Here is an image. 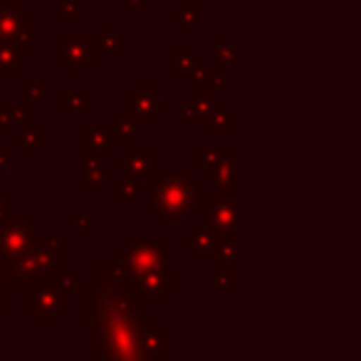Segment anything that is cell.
<instances>
[{
	"instance_id": "6da1fadb",
	"label": "cell",
	"mask_w": 361,
	"mask_h": 361,
	"mask_svg": "<svg viewBox=\"0 0 361 361\" xmlns=\"http://www.w3.org/2000/svg\"><path fill=\"white\" fill-rule=\"evenodd\" d=\"M80 324L92 329V359H144L146 302L116 285H82Z\"/></svg>"
},
{
	"instance_id": "7a4b0ae2",
	"label": "cell",
	"mask_w": 361,
	"mask_h": 361,
	"mask_svg": "<svg viewBox=\"0 0 361 361\" xmlns=\"http://www.w3.org/2000/svg\"><path fill=\"white\" fill-rule=\"evenodd\" d=\"M70 240L67 238H32L30 247L23 255L0 260V287L8 295L25 292L42 280H57L67 270Z\"/></svg>"
},
{
	"instance_id": "3957f363",
	"label": "cell",
	"mask_w": 361,
	"mask_h": 361,
	"mask_svg": "<svg viewBox=\"0 0 361 361\" xmlns=\"http://www.w3.org/2000/svg\"><path fill=\"white\" fill-rule=\"evenodd\" d=\"M151 203L146 211L159 218V226H178L186 213H203L208 191L191 171H156L151 176Z\"/></svg>"
},
{
	"instance_id": "277c9868",
	"label": "cell",
	"mask_w": 361,
	"mask_h": 361,
	"mask_svg": "<svg viewBox=\"0 0 361 361\" xmlns=\"http://www.w3.org/2000/svg\"><path fill=\"white\" fill-rule=\"evenodd\" d=\"M23 312L35 322V326H57L70 312V292L57 280H42L23 292Z\"/></svg>"
},
{
	"instance_id": "5b68a950",
	"label": "cell",
	"mask_w": 361,
	"mask_h": 361,
	"mask_svg": "<svg viewBox=\"0 0 361 361\" xmlns=\"http://www.w3.org/2000/svg\"><path fill=\"white\" fill-rule=\"evenodd\" d=\"M57 62L72 80H80L82 70L102 67L99 35H60L57 37Z\"/></svg>"
},
{
	"instance_id": "8992f818",
	"label": "cell",
	"mask_w": 361,
	"mask_h": 361,
	"mask_svg": "<svg viewBox=\"0 0 361 361\" xmlns=\"http://www.w3.org/2000/svg\"><path fill=\"white\" fill-rule=\"evenodd\" d=\"M114 257L124 260L134 277L149 275L156 270H166L169 267V238H159V240H141V238H126L124 247H116Z\"/></svg>"
},
{
	"instance_id": "52a82bcc",
	"label": "cell",
	"mask_w": 361,
	"mask_h": 361,
	"mask_svg": "<svg viewBox=\"0 0 361 361\" xmlns=\"http://www.w3.org/2000/svg\"><path fill=\"white\" fill-rule=\"evenodd\" d=\"M35 238V216L23 213V216H8L0 226V260L18 257L30 247Z\"/></svg>"
},
{
	"instance_id": "ba28073f",
	"label": "cell",
	"mask_w": 361,
	"mask_h": 361,
	"mask_svg": "<svg viewBox=\"0 0 361 361\" xmlns=\"http://www.w3.org/2000/svg\"><path fill=\"white\" fill-rule=\"evenodd\" d=\"M206 228L213 233H218L221 238L235 235L238 231V206H235V193H208L206 208Z\"/></svg>"
},
{
	"instance_id": "9c48e42d",
	"label": "cell",
	"mask_w": 361,
	"mask_h": 361,
	"mask_svg": "<svg viewBox=\"0 0 361 361\" xmlns=\"http://www.w3.org/2000/svg\"><path fill=\"white\" fill-rule=\"evenodd\" d=\"M136 287L146 305H169L171 295L180 290V275L173 270H156L136 277Z\"/></svg>"
},
{
	"instance_id": "30bf717a",
	"label": "cell",
	"mask_w": 361,
	"mask_h": 361,
	"mask_svg": "<svg viewBox=\"0 0 361 361\" xmlns=\"http://www.w3.org/2000/svg\"><path fill=\"white\" fill-rule=\"evenodd\" d=\"M111 169L124 171V176H131V178L141 180V183L149 188L151 176L159 171V149H156V146H149V149L134 146V149L124 151L121 159H114Z\"/></svg>"
},
{
	"instance_id": "8fae6325",
	"label": "cell",
	"mask_w": 361,
	"mask_h": 361,
	"mask_svg": "<svg viewBox=\"0 0 361 361\" xmlns=\"http://www.w3.org/2000/svg\"><path fill=\"white\" fill-rule=\"evenodd\" d=\"M156 92L149 90H129L124 94V114L129 116L134 124H146V126H154L159 121L161 114L169 111V104L166 102H156Z\"/></svg>"
},
{
	"instance_id": "7c38bea8",
	"label": "cell",
	"mask_w": 361,
	"mask_h": 361,
	"mask_svg": "<svg viewBox=\"0 0 361 361\" xmlns=\"http://www.w3.org/2000/svg\"><path fill=\"white\" fill-rule=\"evenodd\" d=\"M82 161H109L114 154L109 126H82L80 131Z\"/></svg>"
},
{
	"instance_id": "4fadbf2b",
	"label": "cell",
	"mask_w": 361,
	"mask_h": 361,
	"mask_svg": "<svg viewBox=\"0 0 361 361\" xmlns=\"http://www.w3.org/2000/svg\"><path fill=\"white\" fill-rule=\"evenodd\" d=\"M235 169H238V151L226 149L223 161H218L213 169L203 171V180L213 183L216 191L221 193H235Z\"/></svg>"
},
{
	"instance_id": "5bb4252c",
	"label": "cell",
	"mask_w": 361,
	"mask_h": 361,
	"mask_svg": "<svg viewBox=\"0 0 361 361\" xmlns=\"http://www.w3.org/2000/svg\"><path fill=\"white\" fill-rule=\"evenodd\" d=\"M226 109V104L213 99V92H193V99L180 106V119L188 124H206L213 114Z\"/></svg>"
},
{
	"instance_id": "9a60e30c",
	"label": "cell",
	"mask_w": 361,
	"mask_h": 361,
	"mask_svg": "<svg viewBox=\"0 0 361 361\" xmlns=\"http://www.w3.org/2000/svg\"><path fill=\"white\" fill-rule=\"evenodd\" d=\"M223 238L218 235V233L208 231L206 226L203 228H196V231H191L188 235L180 238V245L186 247V250H191V255L196 257V260H213V255H216L218 250V243H221Z\"/></svg>"
},
{
	"instance_id": "2e32d148",
	"label": "cell",
	"mask_w": 361,
	"mask_h": 361,
	"mask_svg": "<svg viewBox=\"0 0 361 361\" xmlns=\"http://www.w3.org/2000/svg\"><path fill=\"white\" fill-rule=\"evenodd\" d=\"M206 70L201 57H193V50L188 45L173 47L171 50V80H196Z\"/></svg>"
},
{
	"instance_id": "e0dca14e",
	"label": "cell",
	"mask_w": 361,
	"mask_h": 361,
	"mask_svg": "<svg viewBox=\"0 0 361 361\" xmlns=\"http://www.w3.org/2000/svg\"><path fill=\"white\" fill-rule=\"evenodd\" d=\"M11 42L18 47V52H20L23 57H32L35 55V13L25 11L20 18V23H18L16 32H13Z\"/></svg>"
},
{
	"instance_id": "ac0fdd59",
	"label": "cell",
	"mask_w": 361,
	"mask_h": 361,
	"mask_svg": "<svg viewBox=\"0 0 361 361\" xmlns=\"http://www.w3.org/2000/svg\"><path fill=\"white\" fill-rule=\"evenodd\" d=\"M23 60L25 57L18 52V47L6 37H0V80H20Z\"/></svg>"
},
{
	"instance_id": "d6986e66",
	"label": "cell",
	"mask_w": 361,
	"mask_h": 361,
	"mask_svg": "<svg viewBox=\"0 0 361 361\" xmlns=\"http://www.w3.org/2000/svg\"><path fill=\"white\" fill-rule=\"evenodd\" d=\"M57 109L62 114H87L92 111V92L90 90H60L57 92Z\"/></svg>"
},
{
	"instance_id": "ffe728a7",
	"label": "cell",
	"mask_w": 361,
	"mask_h": 361,
	"mask_svg": "<svg viewBox=\"0 0 361 361\" xmlns=\"http://www.w3.org/2000/svg\"><path fill=\"white\" fill-rule=\"evenodd\" d=\"M45 144H47V129L45 126H37L35 121L30 126H25V131L20 136L13 134V146L23 149L25 159H35V151L42 149Z\"/></svg>"
},
{
	"instance_id": "44dd1931",
	"label": "cell",
	"mask_w": 361,
	"mask_h": 361,
	"mask_svg": "<svg viewBox=\"0 0 361 361\" xmlns=\"http://www.w3.org/2000/svg\"><path fill=\"white\" fill-rule=\"evenodd\" d=\"M136 126L139 124H134L126 114H114V119H111V124H109L114 146H119V149H124V151L134 149L136 146Z\"/></svg>"
},
{
	"instance_id": "7402d4cb",
	"label": "cell",
	"mask_w": 361,
	"mask_h": 361,
	"mask_svg": "<svg viewBox=\"0 0 361 361\" xmlns=\"http://www.w3.org/2000/svg\"><path fill=\"white\" fill-rule=\"evenodd\" d=\"M114 169H104V161H85L82 166V191H102V183L111 180Z\"/></svg>"
},
{
	"instance_id": "603a6c76",
	"label": "cell",
	"mask_w": 361,
	"mask_h": 361,
	"mask_svg": "<svg viewBox=\"0 0 361 361\" xmlns=\"http://www.w3.org/2000/svg\"><path fill=\"white\" fill-rule=\"evenodd\" d=\"M183 6L180 11H173L171 13V23H180V30L191 35L193 32V25L198 23V18L203 16V3L201 0H180Z\"/></svg>"
},
{
	"instance_id": "cb8c5ba5",
	"label": "cell",
	"mask_w": 361,
	"mask_h": 361,
	"mask_svg": "<svg viewBox=\"0 0 361 361\" xmlns=\"http://www.w3.org/2000/svg\"><path fill=\"white\" fill-rule=\"evenodd\" d=\"M23 13H25V8H23V3H18V0H13V3H3V0H0V37L11 40L18 23H20Z\"/></svg>"
},
{
	"instance_id": "d4e9b609",
	"label": "cell",
	"mask_w": 361,
	"mask_h": 361,
	"mask_svg": "<svg viewBox=\"0 0 361 361\" xmlns=\"http://www.w3.org/2000/svg\"><path fill=\"white\" fill-rule=\"evenodd\" d=\"M203 129H206L208 136H233L238 131V116L231 114L228 109L218 111V114H213L211 119L203 124Z\"/></svg>"
},
{
	"instance_id": "484cf974",
	"label": "cell",
	"mask_w": 361,
	"mask_h": 361,
	"mask_svg": "<svg viewBox=\"0 0 361 361\" xmlns=\"http://www.w3.org/2000/svg\"><path fill=\"white\" fill-rule=\"evenodd\" d=\"M193 92H218V90H226L228 87V77L221 67H213V70H203L201 75L193 80Z\"/></svg>"
},
{
	"instance_id": "4316f807",
	"label": "cell",
	"mask_w": 361,
	"mask_h": 361,
	"mask_svg": "<svg viewBox=\"0 0 361 361\" xmlns=\"http://www.w3.org/2000/svg\"><path fill=\"white\" fill-rule=\"evenodd\" d=\"M0 109L6 111L8 116L13 119L16 126H30L35 121V104L32 102H23V104H11V102H3Z\"/></svg>"
},
{
	"instance_id": "83f0119b",
	"label": "cell",
	"mask_w": 361,
	"mask_h": 361,
	"mask_svg": "<svg viewBox=\"0 0 361 361\" xmlns=\"http://www.w3.org/2000/svg\"><path fill=\"white\" fill-rule=\"evenodd\" d=\"M99 42H102V52H109V55H114V57H124L126 40H124V35H116L114 27H111V23H104Z\"/></svg>"
},
{
	"instance_id": "f1b7e54d",
	"label": "cell",
	"mask_w": 361,
	"mask_h": 361,
	"mask_svg": "<svg viewBox=\"0 0 361 361\" xmlns=\"http://www.w3.org/2000/svg\"><path fill=\"white\" fill-rule=\"evenodd\" d=\"M223 156H226L223 146H203V149H196L193 151V169L208 171V169H213L218 161H223Z\"/></svg>"
},
{
	"instance_id": "f546056e",
	"label": "cell",
	"mask_w": 361,
	"mask_h": 361,
	"mask_svg": "<svg viewBox=\"0 0 361 361\" xmlns=\"http://www.w3.org/2000/svg\"><path fill=\"white\" fill-rule=\"evenodd\" d=\"M141 191H146V186L141 180L131 178V176H124L121 180H114V203H126L131 198H136Z\"/></svg>"
},
{
	"instance_id": "4dcf8cb0",
	"label": "cell",
	"mask_w": 361,
	"mask_h": 361,
	"mask_svg": "<svg viewBox=\"0 0 361 361\" xmlns=\"http://www.w3.org/2000/svg\"><path fill=\"white\" fill-rule=\"evenodd\" d=\"M213 260L218 262V267H233L235 270V262H238V243L233 235L223 238L221 243H218V250L216 255H213Z\"/></svg>"
},
{
	"instance_id": "1f68e13d",
	"label": "cell",
	"mask_w": 361,
	"mask_h": 361,
	"mask_svg": "<svg viewBox=\"0 0 361 361\" xmlns=\"http://www.w3.org/2000/svg\"><path fill=\"white\" fill-rule=\"evenodd\" d=\"M238 62V50L231 45H226V37L218 35L216 37V67L226 70V67H233Z\"/></svg>"
},
{
	"instance_id": "d6a6232c",
	"label": "cell",
	"mask_w": 361,
	"mask_h": 361,
	"mask_svg": "<svg viewBox=\"0 0 361 361\" xmlns=\"http://www.w3.org/2000/svg\"><path fill=\"white\" fill-rule=\"evenodd\" d=\"M80 18H82V0H60L57 20L60 23H80Z\"/></svg>"
},
{
	"instance_id": "836d02e7",
	"label": "cell",
	"mask_w": 361,
	"mask_h": 361,
	"mask_svg": "<svg viewBox=\"0 0 361 361\" xmlns=\"http://www.w3.org/2000/svg\"><path fill=\"white\" fill-rule=\"evenodd\" d=\"M216 290L235 292V270L233 267H216Z\"/></svg>"
},
{
	"instance_id": "e575fe53",
	"label": "cell",
	"mask_w": 361,
	"mask_h": 361,
	"mask_svg": "<svg viewBox=\"0 0 361 361\" xmlns=\"http://www.w3.org/2000/svg\"><path fill=\"white\" fill-rule=\"evenodd\" d=\"M23 94H25L27 102L37 104V102H42L47 97V85H45V82L30 80V82H25V85H23Z\"/></svg>"
},
{
	"instance_id": "d590c367",
	"label": "cell",
	"mask_w": 361,
	"mask_h": 361,
	"mask_svg": "<svg viewBox=\"0 0 361 361\" xmlns=\"http://www.w3.org/2000/svg\"><path fill=\"white\" fill-rule=\"evenodd\" d=\"M57 282H60V287H65V290L70 292V295L80 292V290H82V285H85V282H82V275H80V272H65V270H62L60 275H57Z\"/></svg>"
},
{
	"instance_id": "8d00e7d4",
	"label": "cell",
	"mask_w": 361,
	"mask_h": 361,
	"mask_svg": "<svg viewBox=\"0 0 361 361\" xmlns=\"http://www.w3.org/2000/svg\"><path fill=\"white\" fill-rule=\"evenodd\" d=\"M11 201L13 196L8 191H0V226L6 223V218L11 216Z\"/></svg>"
},
{
	"instance_id": "74e56055",
	"label": "cell",
	"mask_w": 361,
	"mask_h": 361,
	"mask_svg": "<svg viewBox=\"0 0 361 361\" xmlns=\"http://www.w3.org/2000/svg\"><path fill=\"white\" fill-rule=\"evenodd\" d=\"M0 134H3V136L16 134V124H13V119L3 109H0Z\"/></svg>"
},
{
	"instance_id": "f35d334b",
	"label": "cell",
	"mask_w": 361,
	"mask_h": 361,
	"mask_svg": "<svg viewBox=\"0 0 361 361\" xmlns=\"http://www.w3.org/2000/svg\"><path fill=\"white\" fill-rule=\"evenodd\" d=\"M126 13H146L149 11V0H126Z\"/></svg>"
},
{
	"instance_id": "ab89813d",
	"label": "cell",
	"mask_w": 361,
	"mask_h": 361,
	"mask_svg": "<svg viewBox=\"0 0 361 361\" xmlns=\"http://www.w3.org/2000/svg\"><path fill=\"white\" fill-rule=\"evenodd\" d=\"M8 300H11V295H8V292L0 287V322L11 314V302H8Z\"/></svg>"
},
{
	"instance_id": "60d3db41",
	"label": "cell",
	"mask_w": 361,
	"mask_h": 361,
	"mask_svg": "<svg viewBox=\"0 0 361 361\" xmlns=\"http://www.w3.org/2000/svg\"><path fill=\"white\" fill-rule=\"evenodd\" d=\"M0 169H13V154L6 146H0Z\"/></svg>"
},
{
	"instance_id": "b9f144b4",
	"label": "cell",
	"mask_w": 361,
	"mask_h": 361,
	"mask_svg": "<svg viewBox=\"0 0 361 361\" xmlns=\"http://www.w3.org/2000/svg\"><path fill=\"white\" fill-rule=\"evenodd\" d=\"M166 3H180V0H166Z\"/></svg>"
},
{
	"instance_id": "7bdbcfd3",
	"label": "cell",
	"mask_w": 361,
	"mask_h": 361,
	"mask_svg": "<svg viewBox=\"0 0 361 361\" xmlns=\"http://www.w3.org/2000/svg\"><path fill=\"white\" fill-rule=\"evenodd\" d=\"M94 3H104V0H94ZM106 3H109V0H106Z\"/></svg>"
}]
</instances>
